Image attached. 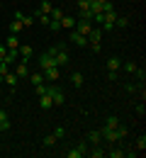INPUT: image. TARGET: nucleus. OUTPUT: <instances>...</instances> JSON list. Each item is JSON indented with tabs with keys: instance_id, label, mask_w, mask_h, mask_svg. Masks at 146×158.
Segmentation results:
<instances>
[{
	"instance_id": "1",
	"label": "nucleus",
	"mask_w": 146,
	"mask_h": 158,
	"mask_svg": "<svg viewBox=\"0 0 146 158\" xmlns=\"http://www.w3.org/2000/svg\"><path fill=\"white\" fill-rule=\"evenodd\" d=\"M100 136L107 139L110 143H117L119 139H124V136H127V129L122 127V124H119V127H115V129H107V127H102V129H100Z\"/></svg>"
},
{
	"instance_id": "2",
	"label": "nucleus",
	"mask_w": 146,
	"mask_h": 158,
	"mask_svg": "<svg viewBox=\"0 0 146 158\" xmlns=\"http://www.w3.org/2000/svg\"><path fill=\"white\" fill-rule=\"evenodd\" d=\"M54 59H56V66H59V68L68 66L71 56H68V51H66V44H59V46H56V54H54Z\"/></svg>"
},
{
	"instance_id": "3",
	"label": "nucleus",
	"mask_w": 146,
	"mask_h": 158,
	"mask_svg": "<svg viewBox=\"0 0 146 158\" xmlns=\"http://www.w3.org/2000/svg\"><path fill=\"white\" fill-rule=\"evenodd\" d=\"M78 34H83V37H88L90 34V29H93V22L90 20H76V27H73Z\"/></svg>"
},
{
	"instance_id": "4",
	"label": "nucleus",
	"mask_w": 146,
	"mask_h": 158,
	"mask_svg": "<svg viewBox=\"0 0 146 158\" xmlns=\"http://www.w3.org/2000/svg\"><path fill=\"white\" fill-rule=\"evenodd\" d=\"M39 66H42V71H46V68H51V66H56V59L46 51V54H42L39 56Z\"/></svg>"
},
{
	"instance_id": "5",
	"label": "nucleus",
	"mask_w": 146,
	"mask_h": 158,
	"mask_svg": "<svg viewBox=\"0 0 146 158\" xmlns=\"http://www.w3.org/2000/svg\"><path fill=\"white\" fill-rule=\"evenodd\" d=\"M68 39H71V44H76V46H88V37H83V34H78L76 29L68 34Z\"/></svg>"
},
{
	"instance_id": "6",
	"label": "nucleus",
	"mask_w": 146,
	"mask_h": 158,
	"mask_svg": "<svg viewBox=\"0 0 146 158\" xmlns=\"http://www.w3.org/2000/svg\"><path fill=\"white\" fill-rule=\"evenodd\" d=\"M17 54H20V59H22V61H27V59H32L34 49H32L29 44H20V46H17Z\"/></svg>"
},
{
	"instance_id": "7",
	"label": "nucleus",
	"mask_w": 146,
	"mask_h": 158,
	"mask_svg": "<svg viewBox=\"0 0 146 158\" xmlns=\"http://www.w3.org/2000/svg\"><path fill=\"white\" fill-rule=\"evenodd\" d=\"M100 39H102V29L100 27H93L90 34H88V44H100Z\"/></svg>"
},
{
	"instance_id": "8",
	"label": "nucleus",
	"mask_w": 146,
	"mask_h": 158,
	"mask_svg": "<svg viewBox=\"0 0 146 158\" xmlns=\"http://www.w3.org/2000/svg\"><path fill=\"white\" fill-rule=\"evenodd\" d=\"M2 83H7V88H10V90H12V93H15V88H17V76H15V73H10V71H7V73H5V76H2Z\"/></svg>"
},
{
	"instance_id": "9",
	"label": "nucleus",
	"mask_w": 146,
	"mask_h": 158,
	"mask_svg": "<svg viewBox=\"0 0 146 158\" xmlns=\"http://www.w3.org/2000/svg\"><path fill=\"white\" fill-rule=\"evenodd\" d=\"M59 76H61V68L59 66H51V68L44 71V78H49V80H59Z\"/></svg>"
},
{
	"instance_id": "10",
	"label": "nucleus",
	"mask_w": 146,
	"mask_h": 158,
	"mask_svg": "<svg viewBox=\"0 0 146 158\" xmlns=\"http://www.w3.org/2000/svg\"><path fill=\"white\" fill-rule=\"evenodd\" d=\"M15 76H17V78H27V76H29L27 61H20V63H17V68H15Z\"/></svg>"
},
{
	"instance_id": "11",
	"label": "nucleus",
	"mask_w": 146,
	"mask_h": 158,
	"mask_svg": "<svg viewBox=\"0 0 146 158\" xmlns=\"http://www.w3.org/2000/svg\"><path fill=\"white\" fill-rule=\"evenodd\" d=\"M88 156L90 158H102L105 156V148L100 143H93V148H88Z\"/></svg>"
},
{
	"instance_id": "12",
	"label": "nucleus",
	"mask_w": 146,
	"mask_h": 158,
	"mask_svg": "<svg viewBox=\"0 0 146 158\" xmlns=\"http://www.w3.org/2000/svg\"><path fill=\"white\" fill-rule=\"evenodd\" d=\"M51 100H54V105H63V100H66V98H63V93L56 88V85L51 88Z\"/></svg>"
},
{
	"instance_id": "13",
	"label": "nucleus",
	"mask_w": 146,
	"mask_h": 158,
	"mask_svg": "<svg viewBox=\"0 0 146 158\" xmlns=\"http://www.w3.org/2000/svg\"><path fill=\"white\" fill-rule=\"evenodd\" d=\"M119 66H122L119 56H110L107 59V71H119Z\"/></svg>"
},
{
	"instance_id": "14",
	"label": "nucleus",
	"mask_w": 146,
	"mask_h": 158,
	"mask_svg": "<svg viewBox=\"0 0 146 158\" xmlns=\"http://www.w3.org/2000/svg\"><path fill=\"white\" fill-rule=\"evenodd\" d=\"M39 107H42V110L54 107V100H51V95H39Z\"/></svg>"
},
{
	"instance_id": "15",
	"label": "nucleus",
	"mask_w": 146,
	"mask_h": 158,
	"mask_svg": "<svg viewBox=\"0 0 146 158\" xmlns=\"http://www.w3.org/2000/svg\"><path fill=\"white\" fill-rule=\"evenodd\" d=\"M5 46H7V49H17V46H20V37H17V34H10V37L5 39Z\"/></svg>"
},
{
	"instance_id": "16",
	"label": "nucleus",
	"mask_w": 146,
	"mask_h": 158,
	"mask_svg": "<svg viewBox=\"0 0 146 158\" xmlns=\"http://www.w3.org/2000/svg\"><path fill=\"white\" fill-rule=\"evenodd\" d=\"M85 141L93 146V143H100V141H102V136H100V131H88V139H85Z\"/></svg>"
},
{
	"instance_id": "17",
	"label": "nucleus",
	"mask_w": 146,
	"mask_h": 158,
	"mask_svg": "<svg viewBox=\"0 0 146 158\" xmlns=\"http://www.w3.org/2000/svg\"><path fill=\"white\" fill-rule=\"evenodd\" d=\"M105 156H107V158H122V156H124V151H122L119 146H112V148H110Z\"/></svg>"
},
{
	"instance_id": "18",
	"label": "nucleus",
	"mask_w": 146,
	"mask_h": 158,
	"mask_svg": "<svg viewBox=\"0 0 146 158\" xmlns=\"http://www.w3.org/2000/svg\"><path fill=\"white\" fill-rule=\"evenodd\" d=\"M22 29H24V27H22L20 20H12V22H10V34H20Z\"/></svg>"
},
{
	"instance_id": "19",
	"label": "nucleus",
	"mask_w": 146,
	"mask_h": 158,
	"mask_svg": "<svg viewBox=\"0 0 146 158\" xmlns=\"http://www.w3.org/2000/svg\"><path fill=\"white\" fill-rule=\"evenodd\" d=\"M61 27L63 29H73L76 27V17H61Z\"/></svg>"
},
{
	"instance_id": "20",
	"label": "nucleus",
	"mask_w": 146,
	"mask_h": 158,
	"mask_svg": "<svg viewBox=\"0 0 146 158\" xmlns=\"http://www.w3.org/2000/svg\"><path fill=\"white\" fill-rule=\"evenodd\" d=\"M27 78L32 80V85H39V83H44V73H29Z\"/></svg>"
},
{
	"instance_id": "21",
	"label": "nucleus",
	"mask_w": 146,
	"mask_h": 158,
	"mask_svg": "<svg viewBox=\"0 0 146 158\" xmlns=\"http://www.w3.org/2000/svg\"><path fill=\"white\" fill-rule=\"evenodd\" d=\"M105 127H107V129H115V127H119V119L112 114V117H107V119H105Z\"/></svg>"
},
{
	"instance_id": "22",
	"label": "nucleus",
	"mask_w": 146,
	"mask_h": 158,
	"mask_svg": "<svg viewBox=\"0 0 146 158\" xmlns=\"http://www.w3.org/2000/svg\"><path fill=\"white\" fill-rule=\"evenodd\" d=\"M76 148H78L83 156H88V148H90V143H88V141L83 139V141H78V143H76Z\"/></svg>"
},
{
	"instance_id": "23",
	"label": "nucleus",
	"mask_w": 146,
	"mask_h": 158,
	"mask_svg": "<svg viewBox=\"0 0 146 158\" xmlns=\"http://www.w3.org/2000/svg\"><path fill=\"white\" fill-rule=\"evenodd\" d=\"M88 10H90L93 15H95V12H102V2H98V0H90V7H88Z\"/></svg>"
},
{
	"instance_id": "24",
	"label": "nucleus",
	"mask_w": 146,
	"mask_h": 158,
	"mask_svg": "<svg viewBox=\"0 0 146 158\" xmlns=\"http://www.w3.org/2000/svg\"><path fill=\"white\" fill-rule=\"evenodd\" d=\"M66 158H83V153L73 146V148H68V151H66Z\"/></svg>"
},
{
	"instance_id": "25",
	"label": "nucleus",
	"mask_w": 146,
	"mask_h": 158,
	"mask_svg": "<svg viewBox=\"0 0 146 158\" xmlns=\"http://www.w3.org/2000/svg\"><path fill=\"white\" fill-rule=\"evenodd\" d=\"M49 17H51V20H59V22H61L63 12H61V10H59V7H51V12H49Z\"/></svg>"
},
{
	"instance_id": "26",
	"label": "nucleus",
	"mask_w": 146,
	"mask_h": 158,
	"mask_svg": "<svg viewBox=\"0 0 146 158\" xmlns=\"http://www.w3.org/2000/svg\"><path fill=\"white\" fill-rule=\"evenodd\" d=\"M51 7H54V5H51L49 0H44L42 5H39V12H44V15H49V12H51Z\"/></svg>"
},
{
	"instance_id": "27",
	"label": "nucleus",
	"mask_w": 146,
	"mask_h": 158,
	"mask_svg": "<svg viewBox=\"0 0 146 158\" xmlns=\"http://www.w3.org/2000/svg\"><path fill=\"white\" fill-rule=\"evenodd\" d=\"M136 68H139V66H136L134 61H127V63H124V73H129V76H131V73H134Z\"/></svg>"
},
{
	"instance_id": "28",
	"label": "nucleus",
	"mask_w": 146,
	"mask_h": 158,
	"mask_svg": "<svg viewBox=\"0 0 146 158\" xmlns=\"http://www.w3.org/2000/svg\"><path fill=\"white\" fill-rule=\"evenodd\" d=\"M71 83H73L76 88H81V85H83V76H81V73H73V76H71Z\"/></svg>"
},
{
	"instance_id": "29",
	"label": "nucleus",
	"mask_w": 146,
	"mask_h": 158,
	"mask_svg": "<svg viewBox=\"0 0 146 158\" xmlns=\"http://www.w3.org/2000/svg\"><path fill=\"white\" fill-rule=\"evenodd\" d=\"M56 141H59V139L54 136V134H49V136H44V146H46V148H49V146H54V143H56Z\"/></svg>"
},
{
	"instance_id": "30",
	"label": "nucleus",
	"mask_w": 146,
	"mask_h": 158,
	"mask_svg": "<svg viewBox=\"0 0 146 158\" xmlns=\"http://www.w3.org/2000/svg\"><path fill=\"white\" fill-rule=\"evenodd\" d=\"M46 27H49L51 32H59V29H61V22H59V20H51L49 24H46Z\"/></svg>"
},
{
	"instance_id": "31",
	"label": "nucleus",
	"mask_w": 146,
	"mask_h": 158,
	"mask_svg": "<svg viewBox=\"0 0 146 158\" xmlns=\"http://www.w3.org/2000/svg\"><path fill=\"white\" fill-rule=\"evenodd\" d=\"M136 148L144 153V148H146V136H139V139H136Z\"/></svg>"
},
{
	"instance_id": "32",
	"label": "nucleus",
	"mask_w": 146,
	"mask_h": 158,
	"mask_svg": "<svg viewBox=\"0 0 146 158\" xmlns=\"http://www.w3.org/2000/svg\"><path fill=\"white\" fill-rule=\"evenodd\" d=\"M127 24H129V20H127V17H117V20H115V27H119V29H122V27H127Z\"/></svg>"
},
{
	"instance_id": "33",
	"label": "nucleus",
	"mask_w": 146,
	"mask_h": 158,
	"mask_svg": "<svg viewBox=\"0 0 146 158\" xmlns=\"http://www.w3.org/2000/svg\"><path fill=\"white\" fill-rule=\"evenodd\" d=\"M0 122H2V124L10 129V119H7V114H5V110H0Z\"/></svg>"
},
{
	"instance_id": "34",
	"label": "nucleus",
	"mask_w": 146,
	"mask_h": 158,
	"mask_svg": "<svg viewBox=\"0 0 146 158\" xmlns=\"http://www.w3.org/2000/svg\"><path fill=\"white\" fill-rule=\"evenodd\" d=\"M90 7V0H78V10L83 12V10H88Z\"/></svg>"
},
{
	"instance_id": "35",
	"label": "nucleus",
	"mask_w": 146,
	"mask_h": 158,
	"mask_svg": "<svg viewBox=\"0 0 146 158\" xmlns=\"http://www.w3.org/2000/svg\"><path fill=\"white\" fill-rule=\"evenodd\" d=\"M34 24V17H29V15H24V20H22V27H32Z\"/></svg>"
},
{
	"instance_id": "36",
	"label": "nucleus",
	"mask_w": 146,
	"mask_h": 158,
	"mask_svg": "<svg viewBox=\"0 0 146 158\" xmlns=\"http://www.w3.org/2000/svg\"><path fill=\"white\" fill-rule=\"evenodd\" d=\"M54 136H56V139H63V136H66V131H63V127H56V131H54Z\"/></svg>"
},
{
	"instance_id": "37",
	"label": "nucleus",
	"mask_w": 146,
	"mask_h": 158,
	"mask_svg": "<svg viewBox=\"0 0 146 158\" xmlns=\"http://www.w3.org/2000/svg\"><path fill=\"white\" fill-rule=\"evenodd\" d=\"M5 54H7V46L0 44V61H5Z\"/></svg>"
},
{
	"instance_id": "38",
	"label": "nucleus",
	"mask_w": 146,
	"mask_h": 158,
	"mask_svg": "<svg viewBox=\"0 0 146 158\" xmlns=\"http://www.w3.org/2000/svg\"><path fill=\"white\" fill-rule=\"evenodd\" d=\"M5 73H7V63H5V61H0V76H5Z\"/></svg>"
},
{
	"instance_id": "39",
	"label": "nucleus",
	"mask_w": 146,
	"mask_h": 158,
	"mask_svg": "<svg viewBox=\"0 0 146 158\" xmlns=\"http://www.w3.org/2000/svg\"><path fill=\"white\" fill-rule=\"evenodd\" d=\"M144 112H146V110H144V102H141V105H136V114H141V117H144Z\"/></svg>"
},
{
	"instance_id": "40",
	"label": "nucleus",
	"mask_w": 146,
	"mask_h": 158,
	"mask_svg": "<svg viewBox=\"0 0 146 158\" xmlns=\"http://www.w3.org/2000/svg\"><path fill=\"white\" fill-rule=\"evenodd\" d=\"M0 131H7V127H5V124H2V122H0Z\"/></svg>"
},
{
	"instance_id": "41",
	"label": "nucleus",
	"mask_w": 146,
	"mask_h": 158,
	"mask_svg": "<svg viewBox=\"0 0 146 158\" xmlns=\"http://www.w3.org/2000/svg\"><path fill=\"white\" fill-rule=\"evenodd\" d=\"M110 2H115V0H110Z\"/></svg>"
}]
</instances>
